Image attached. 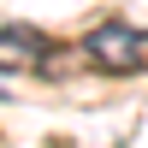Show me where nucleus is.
<instances>
[{"instance_id":"f257e3e1","label":"nucleus","mask_w":148,"mask_h":148,"mask_svg":"<svg viewBox=\"0 0 148 148\" xmlns=\"http://www.w3.org/2000/svg\"><path fill=\"white\" fill-rule=\"evenodd\" d=\"M83 59L101 71H148V30H130V24H95L83 36Z\"/></svg>"},{"instance_id":"f03ea898","label":"nucleus","mask_w":148,"mask_h":148,"mask_svg":"<svg viewBox=\"0 0 148 148\" xmlns=\"http://www.w3.org/2000/svg\"><path fill=\"white\" fill-rule=\"evenodd\" d=\"M53 65V42L30 24H6L0 30V71H47Z\"/></svg>"}]
</instances>
